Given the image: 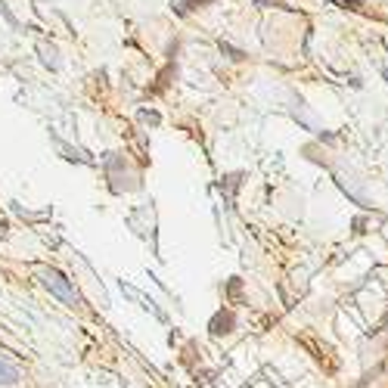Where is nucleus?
Wrapping results in <instances>:
<instances>
[{
	"mask_svg": "<svg viewBox=\"0 0 388 388\" xmlns=\"http://www.w3.org/2000/svg\"><path fill=\"white\" fill-rule=\"evenodd\" d=\"M19 379H22L19 366H16V364H10L6 357H0V385H16Z\"/></svg>",
	"mask_w": 388,
	"mask_h": 388,
	"instance_id": "2",
	"label": "nucleus"
},
{
	"mask_svg": "<svg viewBox=\"0 0 388 388\" xmlns=\"http://www.w3.org/2000/svg\"><path fill=\"white\" fill-rule=\"evenodd\" d=\"M41 283H44L47 289H50L63 305H69V307H81V305H84L81 292H78L75 286H72V280H65L59 270H41Z\"/></svg>",
	"mask_w": 388,
	"mask_h": 388,
	"instance_id": "1",
	"label": "nucleus"
}]
</instances>
